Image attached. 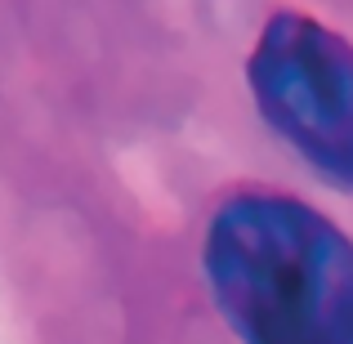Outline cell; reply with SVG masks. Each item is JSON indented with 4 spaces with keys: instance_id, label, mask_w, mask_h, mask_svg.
I'll return each mask as SVG.
<instances>
[{
    "instance_id": "obj_1",
    "label": "cell",
    "mask_w": 353,
    "mask_h": 344,
    "mask_svg": "<svg viewBox=\"0 0 353 344\" xmlns=\"http://www.w3.org/2000/svg\"><path fill=\"white\" fill-rule=\"evenodd\" d=\"M201 273L241 344H353V241L309 201L268 188L228 197Z\"/></svg>"
},
{
    "instance_id": "obj_2",
    "label": "cell",
    "mask_w": 353,
    "mask_h": 344,
    "mask_svg": "<svg viewBox=\"0 0 353 344\" xmlns=\"http://www.w3.org/2000/svg\"><path fill=\"white\" fill-rule=\"evenodd\" d=\"M255 108L322 179L353 192V45L313 14L282 9L246 63Z\"/></svg>"
}]
</instances>
